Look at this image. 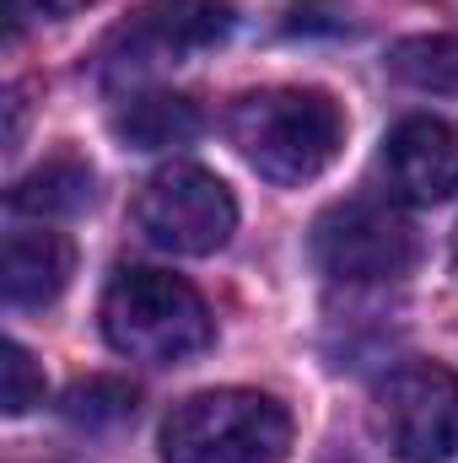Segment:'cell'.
<instances>
[{
  "instance_id": "15",
  "label": "cell",
  "mask_w": 458,
  "mask_h": 463,
  "mask_svg": "<svg viewBox=\"0 0 458 463\" xmlns=\"http://www.w3.org/2000/svg\"><path fill=\"white\" fill-rule=\"evenodd\" d=\"M22 5L38 11V16H76L87 0H11V11H22Z\"/></svg>"
},
{
  "instance_id": "3",
  "label": "cell",
  "mask_w": 458,
  "mask_h": 463,
  "mask_svg": "<svg viewBox=\"0 0 458 463\" xmlns=\"http://www.w3.org/2000/svg\"><path fill=\"white\" fill-rule=\"evenodd\" d=\"M291 448V415L253 388H211L162 420V463H281Z\"/></svg>"
},
{
  "instance_id": "5",
  "label": "cell",
  "mask_w": 458,
  "mask_h": 463,
  "mask_svg": "<svg viewBox=\"0 0 458 463\" xmlns=\"http://www.w3.org/2000/svg\"><path fill=\"white\" fill-rule=\"evenodd\" d=\"M135 227L162 253L205 259V253L227 248V237L237 232V200L216 173H205L195 162H173V167L151 173L146 189L135 194Z\"/></svg>"
},
{
  "instance_id": "6",
  "label": "cell",
  "mask_w": 458,
  "mask_h": 463,
  "mask_svg": "<svg viewBox=\"0 0 458 463\" xmlns=\"http://www.w3.org/2000/svg\"><path fill=\"white\" fill-rule=\"evenodd\" d=\"M421 242L415 227L388 211V205H372V200H350L335 205L313 222V264L340 280V286H383V280H399L410 275Z\"/></svg>"
},
{
  "instance_id": "8",
  "label": "cell",
  "mask_w": 458,
  "mask_h": 463,
  "mask_svg": "<svg viewBox=\"0 0 458 463\" xmlns=\"http://www.w3.org/2000/svg\"><path fill=\"white\" fill-rule=\"evenodd\" d=\"M388 194L405 205H443L458 194V124L437 114L399 118L383 140Z\"/></svg>"
},
{
  "instance_id": "13",
  "label": "cell",
  "mask_w": 458,
  "mask_h": 463,
  "mask_svg": "<svg viewBox=\"0 0 458 463\" xmlns=\"http://www.w3.org/2000/svg\"><path fill=\"white\" fill-rule=\"evenodd\" d=\"M60 415L71 426H87V431H103V426H119L135 415V388L124 377H81L65 388L60 399Z\"/></svg>"
},
{
  "instance_id": "10",
  "label": "cell",
  "mask_w": 458,
  "mask_h": 463,
  "mask_svg": "<svg viewBox=\"0 0 458 463\" xmlns=\"http://www.w3.org/2000/svg\"><path fill=\"white\" fill-rule=\"evenodd\" d=\"M114 135L129 151H173L200 135V109L184 92H135L114 109Z\"/></svg>"
},
{
  "instance_id": "11",
  "label": "cell",
  "mask_w": 458,
  "mask_h": 463,
  "mask_svg": "<svg viewBox=\"0 0 458 463\" xmlns=\"http://www.w3.org/2000/svg\"><path fill=\"white\" fill-rule=\"evenodd\" d=\"M92 184H98L92 167L76 151H60L11 189V211H22V216H76V211L92 205Z\"/></svg>"
},
{
  "instance_id": "14",
  "label": "cell",
  "mask_w": 458,
  "mask_h": 463,
  "mask_svg": "<svg viewBox=\"0 0 458 463\" xmlns=\"http://www.w3.org/2000/svg\"><path fill=\"white\" fill-rule=\"evenodd\" d=\"M33 404H43V372L16 340H5V350H0V410L27 415Z\"/></svg>"
},
{
  "instance_id": "1",
  "label": "cell",
  "mask_w": 458,
  "mask_h": 463,
  "mask_svg": "<svg viewBox=\"0 0 458 463\" xmlns=\"http://www.w3.org/2000/svg\"><path fill=\"white\" fill-rule=\"evenodd\" d=\"M237 156L270 184H313L345 146V114L329 92L313 87H259L243 92L227 114Z\"/></svg>"
},
{
  "instance_id": "9",
  "label": "cell",
  "mask_w": 458,
  "mask_h": 463,
  "mask_svg": "<svg viewBox=\"0 0 458 463\" xmlns=\"http://www.w3.org/2000/svg\"><path fill=\"white\" fill-rule=\"evenodd\" d=\"M76 269V248L71 237L49 227H22L5 232V259H0V286L11 307H49Z\"/></svg>"
},
{
  "instance_id": "16",
  "label": "cell",
  "mask_w": 458,
  "mask_h": 463,
  "mask_svg": "<svg viewBox=\"0 0 458 463\" xmlns=\"http://www.w3.org/2000/svg\"><path fill=\"white\" fill-rule=\"evenodd\" d=\"M453 269H458V232H453Z\"/></svg>"
},
{
  "instance_id": "7",
  "label": "cell",
  "mask_w": 458,
  "mask_h": 463,
  "mask_svg": "<svg viewBox=\"0 0 458 463\" xmlns=\"http://www.w3.org/2000/svg\"><path fill=\"white\" fill-rule=\"evenodd\" d=\"M232 33V0H146L114 33L109 65L114 71H151L178 65L184 54H200Z\"/></svg>"
},
{
  "instance_id": "2",
  "label": "cell",
  "mask_w": 458,
  "mask_h": 463,
  "mask_svg": "<svg viewBox=\"0 0 458 463\" xmlns=\"http://www.w3.org/2000/svg\"><path fill=\"white\" fill-rule=\"evenodd\" d=\"M103 335L129 361L173 366V361H189V355H200L211 345L216 318L184 275L129 264L103 291Z\"/></svg>"
},
{
  "instance_id": "12",
  "label": "cell",
  "mask_w": 458,
  "mask_h": 463,
  "mask_svg": "<svg viewBox=\"0 0 458 463\" xmlns=\"http://www.w3.org/2000/svg\"><path fill=\"white\" fill-rule=\"evenodd\" d=\"M388 71L415 87V92H437L458 98V33H426V38H399L388 54Z\"/></svg>"
},
{
  "instance_id": "4",
  "label": "cell",
  "mask_w": 458,
  "mask_h": 463,
  "mask_svg": "<svg viewBox=\"0 0 458 463\" xmlns=\"http://www.w3.org/2000/svg\"><path fill=\"white\" fill-rule=\"evenodd\" d=\"M372 431L399 463L458 458V372L443 361H405L372 388Z\"/></svg>"
}]
</instances>
